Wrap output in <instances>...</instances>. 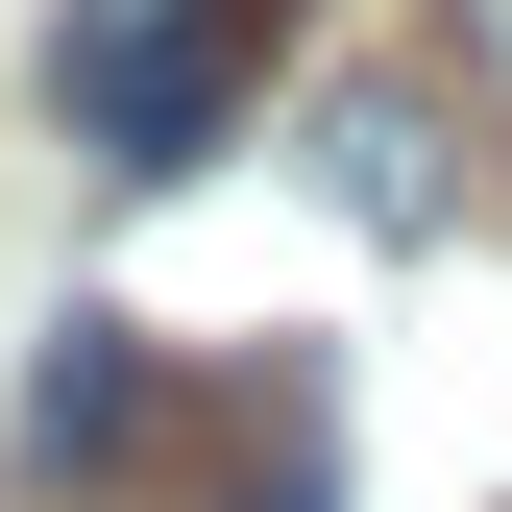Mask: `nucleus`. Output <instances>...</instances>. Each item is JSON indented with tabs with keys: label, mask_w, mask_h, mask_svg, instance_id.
Segmentation results:
<instances>
[{
	"label": "nucleus",
	"mask_w": 512,
	"mask_h": 512,
	"mask_svg": "<svg viewBox=\"0 0 512 512\" xmlns=\"http://www.w3.org/2000/svg\"><path fill=\"white\" fill-rule=\"evenodd\" d=\"M244 74H269V0H49V122L98 171H196Z\"/></svg>",
	"instance_id": "obj_1"
},
{
	"label": "nucleus",
	"mask_w": 512,
	"mask_h": 512,
	"mask_svg": "<svg viewBox=\"0 0 512 512\" xmlns=\"http://www.w3.org/2000/svg\"><path fill=\"white\" fill-rule=\"evenodd\" d=\"M147 391H171V342H147V317H49V366H25V439H0V488H25V512L122 488V439H147Z\"/></svg>",
	"instance_id": "obj_2"
},
{
	"label": "nucleus",
	"mask_w": 512,
	"mask_h": 512,
	"mask_svg": "<svg viewBox=\"0 0 512 512\" xmlns=\"http://www.w3.org/2000/svg\"><path fill=\"white\" fill-rule=\"evenodd\" d=\"M317 196H342V220H366V244H439V122H415V98H391V74H366V98H342V122H317Z\"/></svg>",
	"instance_id": "obj_3"
},
{
	"label": "nucleus",
	"mask_w": 512,
	"mask_h": 512,
	"mask_svg": "<svg viewBox=\"0 0 512 512\" xmlns=\"http://www.w3.org/2000/svg\"><path fill=\"white\" fill-rule=\"evenodd\" d=\"M464 25H488V98H512V0H464Z\"/></svg>",
	"instance_id": "obj_4"
}]
</instances>
